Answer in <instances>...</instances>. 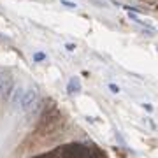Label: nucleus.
I'll list each match as a JSON object with an SVG mask.
<instances>
[{
    "label": "nucleus",
    "instance_id": "4",
    "mask_svg": "<svg viewBox=\"0 0 158 158\" xmlns=\"http://www.w3.org/2000/svg\"><path fill=\"white\" fill-rule=\"evenodd\" d=\"M67 93L69 95H77V93H81V81H79V77H70L67 83Z\"/></svg>",
    "mask_w": 158,
    "mask_h": 158
},
{
    "label": "nucleus",
    "instance_id": "6",
    "mask_svg": "<svg viewBox=\"0 0 158 158\" xmlns=\"http://www.w3.org/2000/svg\"><path fill=\"white\" fill-rule=\"evenodd\" d=\"M46 58H48V56H46V53H42V51H37V53H34V62H37V63H39V62H44Z\"/></svg>",
    "mask_w": 158,
    "mask_h": 158
},
{
    "label": "nucleus",
    "instance_id": "2",
    "mask_svg": "<svg viewBox=\"0 0 158 158\" xmlns=\"http://www.w3.org/2000/svg\"><path fill=\"white\" fill-rule=\"evenodd\" d=\"M37 100H39V93H37V90H35V88L25 90L19 107H21L25 113H28V111H32V109H34V106L37 104Z\"/></svg>",
    "mask_w": 158,
    "mask_h": 158
},
{
    "label": "nucleus",
    "instance_id": "10",
    "mask_svg": "<svg viewBox=\"0 0 158 158\" xmlns=\"http://www.w3.org/2000/svg\"><path fill=\"white\" fill-rule=\"evenodd\" d=\"M2 40H4V39H2V37H0V42H2Z\"/></svg>",
    "mask_w": 158,
    "mask_h": 158
},
{
    "label": "nucleus",
    "instance_id": "9",
    "mask_svg": "<svg viewBox=\"0 0 158 158\" xmlns=\"http://www.w3.org/2000/svg\"><path fill=\"white\" fill-rule=\"evenodd\" d=\"M142 107L146 109V111H153V107H151V106H146V104H142Z\"/></svg>",
    "mask_w": 158,
    "mask_h": 158
},
{
    "label": "nucleus",
    "instance_id": "3",
    "mask_svg": "<svg viewBox=\"0 0 158 158\" xmlns=\"http://www.w3.org/2000/svg\"><path fill=\"white\" fill-rule=\"evenodd\" d=\"M23 93H25V88L23 86H14L11 97H9V102H11L12 107H18L21 104V98H23Z\"/></svg>",
    "mask_w": 158,
    "mask_h": 158
},
{
    "label": "nucleus",
    "instance_id": "7",
    "mask_svg": "<svg viewBox=\"0 0 158 158\" xmlns=\"http://www.w3.org/2000/svg\"><path fill=\"white\" fill-rule=\"evenodd\" d=\"M107 88L111 90V93H119V91H121V90H119V86H118V85H114V83H109Z\"/></svg>",
    "mask_w": 158,
    "mask_h": 158
},
{
    "label": "nucleus",
    "instance_id": "1",
    "mask_svg": "<svg viewBox=\"0 0 158 158\" xmlns=\"http://www.w3.org/2000/svg\"><path fill=\"white\" fill-rule=\"evenodd\" d=\"M12 90H14V81L9 72H0V97L4 100H9Z\"/></svg>",
    "mask_w": 158,
    "mask_h": 158
},
{
    "label": "nucleus",
    "instance_id": "5",
    "mask_svg": "<svg viewBox=\"0 0 158 158\" xmlns=\"http://www.w3.org/2000/svg\"><path fill=\"white\" fill-rule=\"evenodd\" d=\"M60 4L63 7H67V9H77V4L72 2V0H60Z\"/></svg>",
    "mask_w": 158,
    "mask_h": 158
},
{
    "label": "nucleus",
    "instance_id": "8",
    "mask_svg": "<svg viewBox=\"0 0 158 158\" xmlns=\"http://www.w3.org/2000/svg\"><path fill=\"white\" fill-rule=\"evenodd\" d=\"M76 48H77V46H76V44H72V42H69V44H65V49H67V51H70V53H72V51H76Z\"/></svg>",
    "mask_w": 158,
    "mask_h": 158
}]
</instances>
